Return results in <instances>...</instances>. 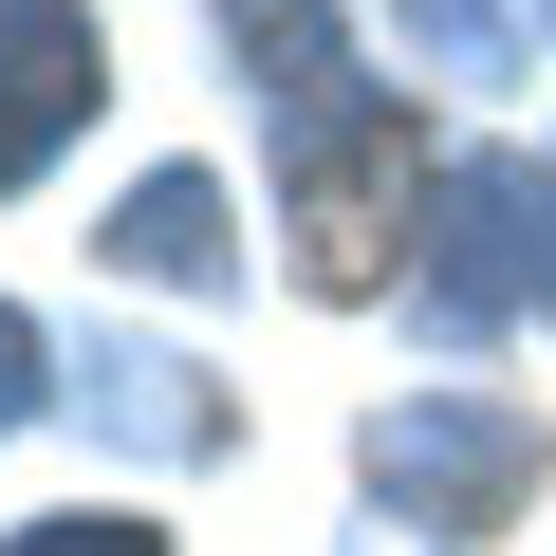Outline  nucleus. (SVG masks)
Returning a JSON list of instances; mask_svg holds the SVG:
<instances>
[{
	"label": "nucleus",
	"instance_id": "f257e3e1",
	"mask_svg": "<svg viewBox=\"0 0 556 556\" xmlns=\"http://www.w3.org/2000/svg\"><path fill=\"white\" fill-rule=\"evenodd\" d=\"M223 38L278 112V204H298V278L371 298L408 241V93H371V56L334 38V0H223Z\"/></svg>",
	"mask_w": 556,
	"mask_h": 556
},
{
	"label": "nucleus",
	"instance_id": "f03ea898",
	"mask_svg": "<svg viewBox=\"0 0 556 556\" xmlns=\"http://www.w3.org/2000/svg\"><path fill=\"white\" fill-rule=\"evenodd\" d=\"M556 167L519 149H445L427 167V334H501L519 298H556Z\"/></svg>",
	"mask_w": 556,
	"mask_h": 556
},
{
	"label": "nucleus",
	"instance_id": "7ed1b4c3",
	"mask_svg": "<svg viewBox=\"0 0 556 556\" xmlns=\"http://www.w3.org/2000/svg\"><path fill=\"white\" fill-rule=\"evenodd\" d=\"M538 482V408H482V390H408L371 427V501H408V538H501Z\"/></svg>",
	"mask_w": 556,
	"mask_h": 556
},
{
	"label": "nucleus",
	"instance_id": "20e7f679",
	"mask_svg": "<svg viewBox=\"0 0 556 556\" xmlns=\"http://www.w3.org/2000/svg\"><path fill=\"white\" fill-rule=\"evenodd\" d=\"M93 20H75V0H0V186H38L75 130H93Z\"/></svg>",
	"mask_w": 556,
	"mask_h": 556
},
{
	"label": "nucleus",
	"instance_id": "39448f33",
	"mask_svg": "<svg viewBox=\"0 0 556 556\" xmlns=\"http://www.w3.org/2000/svg\"><path fill=\"white\" fill-rule=\"evenodd\" d=\"M112 278H167V298L241 278V241H223V186H204V167H149V186L112 204Z\"/></svg>",
	"mask_w": 556,
	"mask_h": 556
},
{
	"label": "nucleus",
	"instance_id": "423d86ee",
	"mask_svg": "<svg viewBox=\"0 0 556 556\" xmlns=\"http://www.w3.org/2000/svg\"><path fill=\"white\" fill-rule=\"evenodd\" d=\"M93 408H112L130 445H167V464H204V445H223V390H204L186 353H112V371H93Z\"/></svg>",
	"mask_w": 556,
	"mask_h": 556
},
{
	"label": "nucleus",
	"instance_id": "0eeeda50",
	"mask_svg": "<svg viewBox=\"0 0 556 556\" xmlns=\"http://www.w3.org/2000/svg\"><path fill=\"white\" fill-rule=\"evenodd\" d=\"M408 56H427V75H464V93H482V75H501V56H519V20H501V0H408Z\"/></svg>",
	"mask_w": 556,
	"mask_h": 556
},
{
	"label": "nucleus",
	"instance_id": "6e6552de",
	"mask_svg": "<svg viewBox=\"0 0 556 556\" xmlns=\"http://www.w3.org/2000/svg\"><path fill=\"white\" fill-rule=\"evenodd\" d=\"M0 556H167V538H149V519H112V501H75V519H20Z\"/></svg>",
	"mask_w": 556,
	"mask_h": 556
},
{
	"label": "nucleus",
	"instance_id": "1a4fd4ad",
	"mask_svg": "<svg viewBox=\"0 0 556 556\" xmlns=\"http://www.w3.org/2000/svg\"><path fill=\"white\" fill-rule=\"evenodd\" d=\"M20 408H38V316L0 298V427H20Z\"/></svg>",
	"mask_w": 556,
	"mask_h": 556
},
{
	"label": "nucleus",
	"instance_id": "9d476101",
	"mask_svg": "<svg viewBox=\"0 0 556 556\" xmlns=\"http://www.w3.org/2000/svg\"><path fill=\"white\" fill-rule=\"evenodd\" d=\"M538 20H556V0H538Z\"/></svg>",
	"mask_w": 556,
	"mask_h": 556
}]
</instances>
